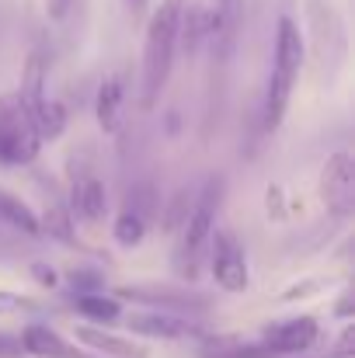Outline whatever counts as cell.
<instances>
[{"instance_id": "7a4b0ae2", "label": "cell", "mask_w": 355, "mask_h": 358, "mask_svg": "<svg viewBox=\"0 0 355 358\" xmlns=\"http://www.w3.org/2000/svg\"><path fill=\"white\" fill-rule=\"evenodd\" d=\"M307 63V45H303V31L293 21V14H279L275 21V45H272V77L265 87V108H261V122L265 132H275L293 101V91L300 84Z\"/></svg>"}, {"instance_id": "52a82bcc", "label": "cell", "mask_w": 355, "mask_h": 358, "mask_svg": "<svg viewBox=\"0 0 355 358\" xmlns=\"http://www.w3.org/2000/svg\"><path fill=\"white\" fill-rule=\"evenodd\" d=\"M317 199L335 220H352L355 213V160L349 150H338L324 160L317 178Z\"/></svg>"}, {"instance_id": "4dcf8cb0", "label": "cell", "mask_w": 355, "mask_h": 358, "mask_svg": "<svg viewBox=\"0 0 355 358\" xmlns=\"http://www.w3.org/2000/svg\"><path fill=\"white\" fill-rule=\"evenodd\" d=\"M352 352H355V327L349 324V327L342 331V341L335 345V355H338V358H349Z\"/></svg>"}, {"instance_id": "ffe728a7", "label": "cell", "mask_w": 355, "mask_h": 358, "mask_svg": "<svg viewBox=\"0 0 355 358\" xmlns=\"http://www.w3.org/2000/svg\"><path fill=\"white\" fill-rule=\"evenodd\" d=\"M39 227H42V237H53V240H60V243H77L74 213L63 202H49L46 213L39 216Z\"/></svg>"}, {"instance_id": "9c48e42d", "label": "cell", "mask_w": 355, "mask_h": 358, "mask_svg": "<svg viewBox=\"0 0 355 358\" xmlns=\"http://www.w3.org/2000/svg\"><path fill=\"white\" fill-rule=\"evenodd\" d=\"M244 24H247V0H216V7H209L206 45L213 52V63H220V70H227L237 56Z\"/></svg>"}, {"instance_id": "ba28073f", "label": "cell", "mask_w": 355, "mask_h": 358, "mask_svg": "<svg viewBox=\"0 0 355 358\" xmlns=\"http://www.w3.org/2000/svg\"><path fill=\"white\" fill-rule=\"evenodd\" d=\"M209 271L216 289L240 296L251 285V268H247V250L237 240L234 230H213L209 237Z\"/></svg>"}, {"instance_id": "cb8c5ba5", "label": "cell", "mask_w": 355, "mask_h": 358, "mask_svg": "<svg viewBox=\"0 0 355 358\" xmlns=\"http://www.w3.org/2000/svg\"><path fill=\"white\" fill-rule=\"evenodd\" d=\"M328 289H331V278H303V282H296V285H289V289L282 292V303L314 299V296H321V292H328Z\"/></svg>"}, {"instance_id": "ac0fdd59", "label": "cell", "mask_w": 355, "mask_h": 358, "mask_svg": "<svg viewBox=\"0 0 355 358\" xmlns=\"http://www.w3.org/2000/svg\"><path fill=\"white\" fill-rule=\"evenodd\" d=\"M74 306L77 313L95 324V327H112L122 320V299L116 296H105V292H84V296H74Z\"/></svg>"}, {"instance_id": "e0dca14e", "label": "cell", "mask_w": 355, "mask_h": 358, "mask_svg": "<svg viewBox=\"0 0 355 358\" xmlns=\"http://www.w3.org/2000/svg\"><path fill=\"white\" fill-rule=\"evenodd\" d=\"M0 227H14L25 237H42L39 213L25 199H18L14 192H7V188H0Z\"/></svg>"}, {"instance_id": "6da1fadb", "label": "cell", "mask_w": 355, "mask_h": 358, "mask_svg": "<svg viewBox=\"0 0 355 358\" xmlns=\"http://www.w3.org/2000/svg\"><path fill=\"white\" fill-rule=\"evenodd\" d=\"M185 0H160L150 17L143 21V77H139V108L153 112L160 105V94L171 80L174 59H178V28H181Z\"/></svg>"}, {"instance_id": "2e32d148", "label": "cell", "mask_w": 355, "mask_h": 358, "mask_svg": "<svg viewBox=\"0 0 355 358\" xmlns=\"http://www.w3.org/2000/svg\"><path fill=\"white\" fill-rule=\"evenodd\" d=\"M122 108H125V73H112L102 80L98 94H95V119L102 125V132L116 136L122 129Z\"/></svg>"}, {"instance_id": "4fadbf2b", "label": "cell", "mask_w": 355, "mask_h": 358, "mask_svg": "<svg viewBox=\"0 0 355 358\" xmlns=\"http://www.w3.org/2000/svg\"><path fill=\"white\" fill-rule=\"evenodd\" d=\"M18 341H21V352L32 358H91L84 348H77L70 338L53 331L49 324H28L18 334Z\"/></svg>"}, {"instance_id": "f1b7e54d", "label": "cell", "mask_w": 355, "mask_h": 358, "mask_svg": "<svg viewBox=\"0 0 355 358\" xmlns=\"http://www.w3.org/2000/svg\"><path fill=\"white\" fill-rule=\"evenodd\" d=\"M21 341H18V334H7V331H0V358H21Z\"/></svg>"}, {"instance_id": "3957f363", "label": "cell", "mask_w": 355, "mask_h": 358, "mask_svg": "<svg viewBox=\"0 0 355 358\" xmlns=\"http://www.w3.org/2000/svg\"><path fill=\"white\" fill-rule=\"evenodd\" d=\"M303 17H307V38H303V45H310L317 84L324 91H331L338 84L342 70H345V59H349L345 17L335 7V0H303Z\"/></svg>"}, {"instance_id": "83f0119b", "label": "cell", "mask_w": 355, "mask_h": 358, "mask_svg": "<svg viewBox=\"0 0 355 358\" xmlns=\"http://www.w3.org/2000/svg\"><path fill=\"white\" fill-rule=\"evenodd\" d=\"M122 3H125V14L132 24H143L150 17V0H122Z\"/></svg>"}, {"instance_id": "5bb4252c", "label": "cell", "mask_w": 355, "mask_h": 358, "mask_svg": "<svg viewBox=\"0 0 355 358\" xmlns=\"http://www.w3.org/2000/svg\"><path fill=\"white\" fill-rule=\"evenodd\" d=\"M70 213L81 216L84 223H102L109 216V188L91 174H74L70 181Z\"/></svg>"}, {"instance_id": "8fae6325", "label": "cell", "mask_w": 355, "mask_h": 358, "mask_svg": "<svg viewBox=\"0 0 355 358\" xmlns=\"http://www.w3.org/2000/svg\"><path fill=\"white\" fill-rule=\"evenodd\" d=\"M321 338V324L317 317L303 313V317H289V320H275L261 327V341L275 352V355H300L307 348H314Z\"/></svg>"}, {"instance_id": "4316f807", "label": "cell", "mask_w": 355, "mask_h": 358, "mask_svg": "<svg viewBox=\"0 0 355 358\" xmlns=\"http://www.w3.org/2000/svg\"><path fill=\"white\" fill-rule=\"evenodd\" d=\"M32 278H39V285H46V289H56L60 285V271L53 264H42V261L32 264Z\"/></svg>"}, {"instance_id": "d6a6232c", "label": "cell", "mask_w": 355, "mask_h": 358, "mask_svg": "<svg viewBox=\"0 0 355 358\" xmlns=\"http://www.w3.org/2000/svg\"><path fill=\"white\" fill-rule=\"evenodd\" d=\"M296 3H300V0H279V7H282V14H289V10H293Z\"/></svg>"}, {"instance_id": "484cf974", "label": "cell", "mask_w": 355, "mask_h": 358, "mask_svg": "<svg viewBox=\"0 0 355 358\" xmlns=\"http://www.w3.org/2000/svg\"><path fill=\"white\" fill-rule=\"evenodd\" d=\"M265 209H268V220H286L282 185H268V188H265Z\"/></svg>"}, {"instance_id": "277c9868", "label": "cell", "mask_w": 355, "mask_h": 358, "mask_svg": "<svg viewBox=\"0 0 355 358\" xmlns=\"http://www.w3.org/2000/svg\"><path fill=\"white\" fill-rule=\"evenodd\" d=\"M223 192H227V181L216 174L202 185L199 199L192 202V213L185 220V227L178 230V247H174V271L178 278L185 282H195L199 275V261L206 257L209 250V237L216 230V213H220V202H223Z\"/></svg>"}, {"instance_id": "30bf717a", "label": "cell", "mask_w": 355, "mask_h": 358, "mask_svg": "<svg viewBox=\"0 0 355 358\" xmlns=\"http://www.w3.org/2000/svg\"><path fill=\"white\" fill-rule=\"evenodd\" d=\"M129 334L139 338H153V341H185V338H206V331L199 324H192L188 317L178 313H164V310H136L125 317Z\"/></svg>"}, {"instance_id": "44dd1931", "label": "cell", "mask_w": 355, "mask_h": 358, "mask_svg": "<svg viewBox=\"0 0 355 358\" xmlns=\"http://www.w3.org/2000/svg\"><path fill=\"white\" fill-rule=\"evenodd\" d=\"M112 237H116L118 247H139L146 237V220L136 209H122L112 223Z\"/></svg>"}, {"instance_id": "5b68a950", "label": "cell", "mask_w": 355, "mask_h": 358, "mask_svg": "<svg viewBox=\"0 0 355 358\" xmlns=\"http://www.w3.org/2000/svg\"><path fill=\"white\" fill-rule=\"evenodd\" d=\"M42 153V139L28 119L18 94H0V164L7 167H28Z\"/></svg>"}, {"instance_id": "603a6c76", "label": "cell", "mask_w": 355, "mask_h": 358, "mask_svg": "<svg viewBox=\"0 0 355 358\" xmlns=\"http://www.w3.org/2000/svg\"><path fill=\"white\" fill-rule=\"evenodd\" d=\"M74 296H84V292H105V275L98 268H74L67 275Z\"/></svg>"}, {"instance_id": "f546056e", "label": "cell", "mask_w": 355, "mask_h": 358, "mask_svg": "<svg viewBox=\"0 0 355 358\" xmlns=\"http://www.w3.org/2000/svg\"><path fill=\"white\" fill-rule=\"evenodd\" d=\"M70 10H74V0H46V14H49V21H63Z\"/></svg>"}, {"instance_id": "7402d4cb", "label": "cell", "mask_w": 355, "mask_h": 358, "mask_svg": "<svg viewBox=\"0 0 355 358\" xmlns=\"http://www.w3.org/2000/svg\"><path fill=\"white\" fill-rule=\"evenodd\" d=\"M188 213H192V202H188V192L181 188V192H174V199L167 202V209H164V216H160L164 234H178V230L185 227Z\"/></svg>"}, {"instance_id": "7c38bea8", "label": "cell", "mask_w": 355, "mask_h": 358, "mask_svg": "<svg viewBox=\"0 0 355 358\" xmlns=\"http://www.w3.org/2000/svg\"><path fill=\"white\" fill-rule=\"evenodd\" d=\"M74 345L77 348H88V352H98L105 358H150V348L132 341V338H122L112 334L109 327H95V324H77L74 327Z\"/></svg>"}, {"instance_id": "d4e9b609", "label": "cell", "mask_w": 355, "mask_h": 358, "mask_svg": "<svg viewBox=\"0 0 355 358\" xmlns=\"http://www.w3.org/2000/svg\"><path fill=\"white\" fill-rule=\"evenodd\" d=\"M39 310H42V299L0 289V313H39Z\"/></svg>"}, {"instance_id": "9a60e30c", "label": "cell", "mask_w": 355, "mask_h": 358, "mask_svg": "<svg viewBox=\"0 0 355 358\" xmlns=\"http://www.w3.org/2000/svg\"><path fill=\"white\" fill-rule=\"evenodd\" d=\"M46 84H49V56H46L42 49H32V52H28V59H25V70H21V87L14 91V94H18V101L25 105L28 119H32V112L49 98Z\"/></svg>"}, {"instance_id": "8992f818", "label": "cell", "mask_w": 355, "mask_h": 358, "mask_svg": "<svg viewBox=\"0 0 355 358\" xmlns=\"http://www.w3.org/2000/svg\"><path fill=\"white\" fill-rule=\"evenodd\" d=\"M116 299L125 303H139L143 310H164V313H202L213 306V299L206 292L185 289V285H160V282H146V285H118Z\"/></svg>"}, {"instance_id": "1f68e13d", "label": "cell", "mask_w": 355, "mask_h": 358, "mask_svg": "<svg viewBox=\"0 0 355 358\" xmlns=\"http://www.w3.org/2000/svg\"><path fill=\"white\" fill-rule=\"evenodd\" d=\"M355 310H352V289H345L342 296H338V303H335V317H342V320H349Z\"/></svg>"}, {"instance_id": "d6986e66", "label": "cell", "mask_w": 355, "mask_h": 358, "mask_svg": "<svg viewBox=\"0 0 355 358\" xmlns=\"http://www.w3.org/2000/svg\"><path fill=\"white\" fill-rule=\"evenodd\" d=\"M67 108H63V101H56V98H46L35 112H32V125H35V132H39V139L42 143H53V139H60L63 132H67Z\"/></svg>"}]
</instances>
